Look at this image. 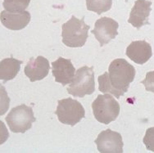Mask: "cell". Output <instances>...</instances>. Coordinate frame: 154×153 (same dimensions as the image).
Returning <instances> with one entry per match:
<instances>
[{"mask_svg": "<svg viewBox=\"0 0 154 153\" xmlns=\"http://www.w3.org/2000/svg\"><path fill=\"white\" fill-rule=\"evenodd\" d=\"M69 94L74 97H84L95 92V80L94 67L84 66L79 68L75 74L74 79L66 89Z\"/></svg>", "mask_w": 154, "mask_h": 153, "instance_id": "3", "label": "cell"}, {"mask_svg": "<svg viewBox=\"0 0 154 153\" xmlns=\"http://www.w3.org/2000/svg\"><path fill=\"white\" fill-rule=\"evenodd\" d=\"M30 13L28 11L21 12H11L2 11L0 14V20L3 26L11 30H20L27 26L30 23Z\"/></svg>", "mask_w": 154, "mask_h": 153, "instance_id": "13", "label": "cell"}, {"mask_svg": "<svg viewBox=\"0 0 154 153\" xmlns=\"http://www.w3.org/2000/svg\"><path fill=\"white\" fill-rule=\"evenodd\" d=\"M126 56L131 61L139 65L148 62L152 56V50L150 44L145 40L132 42L126 48Z\"/></svg>", "mask_w": 154, "mask_h": 153, "instance_id": "12", "label": "cell"}, {"mask_svg": "<svg viewBox=\"0 0 154 153\" xmlns=\"http://www.w3.org/2000/svg\"><path fill=\"white\" fill-rule=\"evenodd\" d=\"M90 26L83 19L72 16L62 26V43L70 47H81L85 44Z\"/></svg>", "mask_w": 154, "mask_h": 153, "instance_id": "2", "label": "cell"}, {"mask_svg": "<svg viewBox=\"0 0 154 153\" xmlns=\"http://www.w3.org/2000/svg\"><path fill=\"white\" fill-rule=\"evenodd\" d=\"M94 118L102 124H109L118 117L120 104L110 94L98 95L92 103Z\"/></svg>", "mask_w": 154, "mask_h": 153, "instance_id": "4", "label": "cell"}, {"mask_svg": "<svg viewBox=\"0 0 154 153\" xmlns=\"http://www.w3.org/2000/svg\"><path fill=\"white\" fill-rule=\"evenodd\" d=\"M135 69L123 58L111 62L108 72L98 76V89L104 93H111L119 98L128 91L135 77Z\"/></svg>", "mask_w": 154, "mask_h": 153, "instance_id": "1", "label": "cell"}, {"mask_svg": "<svg viewBox=\"0 0 154 153\" xmlns=\"http://www.w3.org/2000/svg\"><path fill=\"white\" fill-rule=\"evenodd\" d=\"M55 114L62 124L74 126L85 118V111L80 102L69 97L58 101Z\"/></svg>", "mask_w": 154, "mask_h": 153, "instance_id": "6", "label": "cell"}, {"mask_svg": "<svg viewBox=\"0 0 154 153\" xmlns=\"http://www.w3.org/2000/svg\"><path fill=\"white\" fill-rule=\"evenodd\" d=\"M119 24L112 18L104 17L97 20L94 24V29L91 33L99 42L101 47L107 44L118 35Z\"/></svg>", "mask_w": 154, "mask_h": 153, "instance_id": "8", "label": "cell"}, {"mask_svg": "<svg viewBox=\"0 0 154 153\" xmlns=\"http://www.w3.org/2000/svg\"><path fill=\"white\" fill-rule=\"evenodd\" d=\"M151 6L152 2L149 0H136L131 9L128 22L138 29L149 24L148 18L152 10Z\"/></svg>", "mask_w": 154, "mask_h": 153, "instance_id": "10", "label": "cell"}, {"mask_svg": "<svg viewBox=\"0 0 154 153\" xmlns=\"http://www.w3.org/2000/svg\"><path fill=\"white\" fill-rule=\"evenodd\" d=\"M112 5V0H86L87 9L98 15L109 11Z\"/></svg>", "mask_w": 154, "mask_h": 153, "instance_id": "15", "label": "cell"}, {"mask_svg": "<svg viewBox=\"0 0 154 153\" xmlns=\"http://www.w3.org/2000/svg\"><path fill=\"white\" fill-rule=\"evenodd\" d=\"M5 120L12 133H24L31 129L36 118L34 115L32 108L22 104L12 108Z\"/></svg>", "mask_w": 154, "mask_h": 153, "instance_id": "5", "label": "cell"}, {"mask_svg": "<svg viewBox=\"0 0 154 153\" xmlns=\"http://www.w3.org/2000/svg\"><path fill=\"white\" fill-rule=\"evenodd\" d=\"M31 0H3V6L8 12H21L28 8Z\"/></svg>", "mask_w": 154, "mask_h": 153, "instance_id": "16", "label": "cell"}, {"mask_svg": "<svg viewBox=\"0 0 154 153\" xmlns=\"http://www.w3.org/2000/svg\"><path fill=\"white\" fill-rule=\"evenodd\" d=\"M141 83L145 87L146 91L152 92L154 93V71H149L146 74L145 79Z\"/></svg>", "mask_w": 154, "mask_h": 153, "instance_id": "18", "label": "cell"}, {"mask_svg": "<svg viewBox=\"0 0 154 153\" xmlns=\"http://www.w3.org/2000/svg\"><path fill=\"white\" fill-rule=\"evenodd\" d=\"M97 148L101 153H122L123 152V141L121 133L106 130L98 134L94 141Z\"/></svg>", "mask_w": 154, "mask_h": 153, "instance_id": "7", "label": "cell"}, {"mask_svg": "<svg viewBox=\"0 0 154 153\" xmlns=\"http://www.w3.org/2000/svg\"><path fill=\"white\" fill-rule=\"evenodd\" d=\"M49 62L47 58L38 56L36 58L31 57L24 69L25 75L30 79V82L42 80L49 72Z\"/></svg>", "mask_w": 154, "mask_h": 153, "instance_id": "11", "label": "cell"}, {"mask_svg": "<svg viewBox=\"0 0 154 153\" xmlns=\"http://www.w3.org/2000/svg\"><path fill=\"white\" fill-rule=\"evenodd\" d=\"M52 72L57 83L63 86L71 84L74 79L75 69L70 59L58 57L55 62H52Z\"/></svg>", "mask_w": 154, "mask_h": 153, "instance_id": "9", "label": "cell"}, {"mask_svg": "<svg viewBox=\"0 0 154 153\" xmlns=\"http://www.w3.org/2000/svg\"><path fill=\"white\" fill-rule=\"evenodd\" d=\"M143 142L148 151L154 152V127L148 128L146 130L145 136L143 139Z\"/></svg>", "mask_w": 154, "mask_h": 153, "instance_id": "17", "label": "cell"}, {"mask_svg": "<svg viewBox=\"0 0 154 153\" xmlns=\"http://www.w3.org/2000/svg\"><path fill=\"white\" fill-rule=\"evenodd\" d=\"M21 61L10 57L3 59L0 62V80L6 83L13 80L21 70Z\"/></svg>", "mask_w": 154, "mask_h": 153, "instance_id": "14", "label": "cell"}]
</instances>
